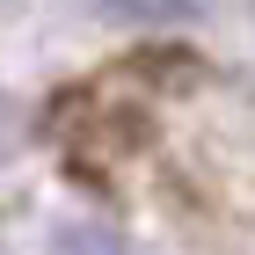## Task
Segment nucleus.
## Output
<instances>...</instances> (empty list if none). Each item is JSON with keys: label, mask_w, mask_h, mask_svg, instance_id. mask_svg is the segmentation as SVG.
I'll list each match as a JSON object with an SVG mask.
<instances>
[{"label": "nucleus", "mask_w": 255, "mask_h": 255, "mask_svg": "<svg viewBox=\"0 0 255 255\" xmlns=\"http://www.w3.org/2000/svg\"><path fill=\"white\" fill-rule=\"evenodd\" d=\"M59 255H124V248H117V241H102V234H73Z\"/></svg>", "instance_id": "nucleus-1"}]
</instances>
